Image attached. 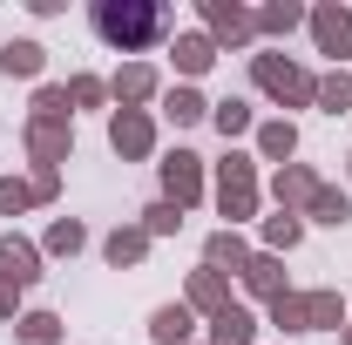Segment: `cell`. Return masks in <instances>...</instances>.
<instances>
[{"label": "cell", "instance_id": "1", "mask_svg": "<svg viewBox=\"0 0 352 345\" xmlns=\"http://www.w3.org/2000/svg\"><path fill=\"white\" fill-rule=\"evenodd\" d=\"M95 34L109 47H122V54H142V47H156L170 34V7L163 0H95Z\"/></svg>", "mask_w": 352, "mask_h": 345}, {"label": "cell", "instance_id": "2", "mask_svg": "<svg viewBox=\"0 0 352 345\" xmlns=\"http://www.w3.org/2000/svg\"><path fill=\"white\" fill-rule=\"evenodd\" d=\"M271 325H285V332H346V304H339V291H278Z\"/></svg>", "mask_w": 352, "mask_h": 345}, {"label": "cell", "instance_id": "3", "mask_svg": "<svg viewBox=\"0 0 352 345\" xmlns=\"http://www.w3.org/2000/svg\"><path fill=\"white\" fill-rule=\"evenodd\" d=\"M251 82H258L271 102H285V109H311V102H318V75H305V68L285 61V54H251Z\"/></svg>", "mask_w": 352, "mask_h": 345}, {"label": "cell", "instance_id": "4", "mask_svg": "<svg viewBox=\"0 0 352 345\" xmlns=\"http://www.w3.org/2000/svg\"><path fill=\"white\" fill-rule=\"evenodd\" d=\"M217 210L230 216V230L258 210V163H251V156H237V149L217 163Z\"/></svg>", "mask_w": 352, "mask_h": 345}, {"label": "cell", "instance_id": "5", "mask_svg": "<svg viewBox=\"0 0 352 345\" xmlns=\"http://www.w3.org/2000/svg\"><path fill=\"white\" fill-rule=\"evenodd\" d=\"M68 149H75L68 115H28V156H34V170H61Z\"/></svg>", "mask_w": 352, "mask_h": 345}, {"label": "cell", "instance_id": "6", "mask_svg": "<svg viewBox=\"0 0 352 345\" xmlns=\"http://www.w3.org/2000/svg\"><path fill=\"white\" fill-rule=\"evenodd\" d=\"M163 197H170L176 210L204 203V156H190V149H170V156H163Z\"/></svg>", "mask_w": 352, "mask_h": 345}, {"label": "cell", "instance_id": "7", "mask_svg": "<svg viewBox=\"0 0 352 345\" xmlns=\"http://www.w3.org/2000/svg\"><path fill=\"white\" fill-rule=\"evenodd\" d=\"M109 149H116L122 163H142V156L156 149V122H149L142 109H116V115H109Z\"/></svg>", "mask_w": 352, "mask_h": 345}, {"label": "cell", "instance_id": "8", "mask_svg": "<svg viewBox=\"0 0 352 345\" xmlns=\"http://www.w3.org/2000/svg\"><path fill=\"white\" fill-rule=\"evenodd\" d=\"M311 41H318V54H332V61H346L352 54V7H339V0H325V7H311Z\"/></svg>", "mask_w": 352, "mask_h": 345}, {"label": "cell", "instance_id": "9", "mask_svg": "<svg viewBox=\"0 0 352 345\" xmlns=\"http://www.w3.org/2000/svg\"><path fill=\"white\" fill-rule=\"evenodd\" d=\"M204 21H210V41H230V47L258 34V14L237 7V0H204Z\"/></svg>", "mask_w": 352, "mask_h": 345}, {"label": "cell", "instance_id": "10", "mask_svg": "<svg viewBox=\"0 0 352 345\" xmlns=\"http://www.w3.org/2000/svg\"><path fill=\"white\" fill-rule=\"evenodd\" d=\"M271 197H278V210L305 216V210H311V197H318V176H311L305 163H285V170L271 176Z\"/></svg>", "mask_w": 352, "mask_h": 345}, {"label": "cell", "instance_id": "11", "mask_svg": "<svg viewBox=\"0 0 352 345\" xmlns=\"http://www.w3.org/2000/svg\"><path fill=\"white\" fill-rule=\"evenodd\" d=\"M183 304H190V311H204V318L230 311V278H223V271H210V264H204V271H190V291H183Z\"/></svg>", "mask_w": 352, "mask_h": 345}, {"label": "cell", "instance_id": "12", "mask_svg": "<svg viewBox=\"0 0 352 345\" xmlns=\"http://www.w3.org/2000/svg\"><path fill=\"white\" fill-rule=\"evenodd\" d=\"M0 271H7L21 291H28V285L41 278V251H34L28 237H14V230H7V237H0Z\"/></svg>", "mask_w": 352, "mask_h": 345}, {"label": "cell", "instance_id": "13", "mask_svg": "<svg viewBox=\"0 0 352 345\" xmlns=\"http://www.w3.org/2000/svg\"><path fill=\"white\" fill-rule=\"evenodd\" d=\"M237 278H244V291H251V298H264V304L285 291V264L271 258V251H251V264H244Z\"/></svg>", "mask_w": 352, "mask_h": 345}, {"label": "cell", "instance_id": "14", "mask_svg": "<svg viewBox=\"0 0 352 345\" xmlns=\"http://www.w3.org/2000/svg\"><path fill=\"white\" fill-rule=\"evenodd\" d=\"M176 75H183V82H197V75H210V61H217V41H210V34H176Z\"/></svg>", "mask_w": 352, "mask_h": 345}, {"label": "cell", "instance_id": "15", "mask_svg": "<svg viewBox=\"0 0 352 345\" xmlns=\"http://www.w3.org/2000/svg\"><path fill=\"white\" fill-rule=\"evenodd\" d=\"M156 88H163V82H156V68H149V61H129V68H122V75L109 82V95H116L122 109H135V102H149Z\"/></svg>", "mask_w": 352, "mask_h": 345}, {"label": "cell", "instance_id": "16", "mask_svg": "<svg viewBox=\"0 0 352 345\" xmlns=\"http://www.w3.org/2000/svg\"><path fill=\"white\" fill-rule=\"evenodd\" d=\"M163 115H170L176 129H197V122H210V102H204L190 82H176L170 95H163Z\"/></svg>", "mask_w": 352, "mask_h": 345}, {"label": "cell", "instance_id": "17", "mask_svg": "<svg viewBox=\"0 0 352 345\" xmlns=\"http://www.w3.org/2000/svg\"><path fill=\"white\" fill-rule=\"evenodd\" d=\"M258 156H264V163H278V170H285V163L298 156V129H292L285 115H278V122H258Z\"/></svg>", "mask_w": 352, "mask_h": 345}, {"label": "cell", "instance_id": "18", "mask_svg": "<svg viewBox=\"0 0 352 345\" xmlns=\"http://www.w3.org/2000/svg\"><path fill=\"white\" fill-rule=\"evenodd\" d=\"M190 332H197V311H190V304H163V311L149 318V339L156 345H190Z\"/></svg>", "mask_w": 352, "mask_h": 345}, {"label": "cell", "instance_id": "19", "mask_svg": "<svg viewBox=\"0 0 352 345\" xmlns=\"http://www.w3.org/2000/svg\"><path fill=\"white\" fill-rule=\"evenodd\" d=\"M210 345H258V318L244 311V304H230L210 318Z\"/></svg>", "mask_w": 352, "mask_h": 345}, {"label": "cell", "instance_id": "20", "mask_svg": "<svg viewBox=\"0 0 352 345\" xmlns=\"http://www.w3.org/2000/svg\"><path fill=\"white\" fill-rule=\"evenodd\" d=\"M204 264H210V271H223V278H230V271H244V264H251V244H244L237 230H217V237L204 244Z\"/></svg>", "mask_w": 352, "mask_h": 345}, {"label": "cell", "instance_id": "21", "mask_svg": "<svg viewBox=\"0 0 352 345\" xmlns=\"http://www.w3.org/2000/svg\"><path fill=\"white\" fill-rule=\"evenodd\" d=\"M47 68V47L41 41H7L0 47V75H21V82H34Z\"/></svg>", "mask_w": 352, "mask_h": 345}, {"label": "cell", "instance_id": "22", "mask_svg": "<svg viewBox=\"0 0 352 345\" xmlns=\"http://www.w3.org/2000/svg\"><path fill=\"white\" fill-rule=\"evenodd\" d=\"M102 258L116 264V271H122V264H142V258H149V230H142V223H122V230L102 244Z\"/></svg>", "mask_w": 352, "mask_h": 345}, {"label": "cell", "instance_id": "23", "mask_svg": "<svg viewBox=\"0 0 352 345\" xmlns=\"http://www.w3.org/2000/svg\"><path fill=\"white\" fill-rule=\"evenodd\" d=\"M14 339L21 345H61V318L54 311H21L14 318Z\"/></svg>", "mask_w": 352, "mask_h": 345}, {"label": "cell", "instance_id": "24", "mask_svg": "<svg viewBox=\"0 0 352 345\" xmlns=\"http://www.w3.org/2000/svg\"><path fill=\"white\" fill-rule=\"evenodd\" d=\"M311 109H325V115H346V109H352V75H346V68L318 75V102H311Z\"/></svg>", "mask_w": 352, "mask_h": 345}, {"label": "cell", "instance_id": "25", "mask_svg": "<svg viewBox=\"0 0 352 345\" xmlns=\"http://www.w3.org/2000/svg\"><path fill=\"white\" fill-rule=\"evenodd\" d=\"M305 237V216H292V210H278V216H264V251L278 258V251H292Z\"/></svg>", "mask_w": 352, "mask_h": 345}, {"label": "cell", "instance_id": "26", "mask_svg": "<svg viewBox=\"0 0 352 345\" xmlns=\"http://www.w3.org/2000/svg\"><path fill=\"white\" fill-rule=\"evenodd\" d=\"M210 122H217V135L230 142V135H251V102H210Z\"/></svg>", "mask_w": 352, "mask_h": 345}, {"label": "cell", "instance_id": "27", "mask_svg": "<svg viewBox=\"0 0 352 345\" xmlns=\"http://www.w3.org/2000/svg\"><path fill=\"white\" fill-rule=\"evenodd\" d=\"M298 21H305L298 0H271V7H258V34H292Z\"/></svg>", "mask_w": 352, "mask_h": 345}, {"label": "cell", "instance_id": "28", "mask_svg": "<svg viewBox=\"0 0 352 345\" xmlns=\"http://www.w3.org/2000/svg\"><path fill=\"white\" fill-rule=\"evenodd\" d=\"M305 216H318V223H346V216H352V197H346V190H332V183H318V197H311Z\"/></svg>", "mask_w": 352, "mask_h": 345}, {"label": "cell", "instance_id": "29", "mask_svg": "<svg viewBox=\"0 0 352 345\" xmlns=\"http://www.w3.org/2000/svg\"><path fill=\"white\" fill-rule=\"evenodd\" d=\"M82 244H88V230L75 216H54V223H47V251H54V258H75Z\"/></svg>", "mask_w": 352, "mask_h": 345}, {"label": "cell", "instance_id": "30", "mask_svg": "<svg viewBox=\"0 0 352 345\" xmlns=\"http://www.w3.org/2000/svg\"><path fill=\"white\" fill-rule=\"evenodd\" d=\"M102 102H109V82L102 75H75L68 82V109H102Z\"/></svg>", "mask_w": 352, "mask_h": 345}, {"label": "cell", "instance_id": "31", "mask_svg": "<svg viewBox=\"0 0 352 345\" xmlns=\"http://www.w3.org/2000/svg\"><path fill=\"white\" fill-rule=\"evenodd\" d=\"M34 203H41V197H34V183H28V176H21V183H14V176H0V210H7V216L34 210Z\"/></svg>", "mask_w": 352, "mask_h": 345}, {"label": "cell", "instance_id": "32", "mask_svg": "<svg viewBox=\"0 0 352 345\" xmlns=\"http://www.w3.org/2000/svg\"><path fill=\"white\" fill-rule=\"evenodd\" d=\"M142 230H149V237H170V230H183V210L163 197V203H149V210H142Z\"/></svg>", "mask_w": 352, "mask_h": 345}, {"label": "cell", "instance_id": "33", "mask_svg": "<svg viewBox=\"0 0 352 345\" xmlns=\"http://www.w3.org/2000/svg\"><path fill=\"white\" fill-rule=\"evenodd\" d=\"M28 183H34V197H41V203H54V190H61V170H34Z\"/></svg>", "mask_w": 352, "mask_h": 345}, {"label": "cell", "instance_id": "34", "mask_svg": "<svg viewBox=\"0 0 352 345\" xmlns=\"http://www.w3.org/2000/svg\"><path fill=\"white\" fill-rule=\"evenodd\" d=\"M14 304H21V285H14V278L0 271V318H14Z\"/></svg>", "mask_w": 352, "mask_h": 345}, {"label": "cell", "instance_id": "35", "mask_svg": "<svg viewBox=\"0 0 352 345\" xmlns=\"http://www.w3.org/2000/svg\"><path fill=\"white\" fill-rule=\"evenodd\" d=\"M339 345H352V325H346V332H339Z\"/></svg>", "mask_w": 352, "mask_h": 345}]
</instances>
